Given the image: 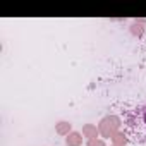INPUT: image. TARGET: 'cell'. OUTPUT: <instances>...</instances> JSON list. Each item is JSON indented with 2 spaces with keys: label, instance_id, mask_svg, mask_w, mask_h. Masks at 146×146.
<instances>
[{
  "label": "cell",
  "instance_id": "1",
  "mask_svg": "<svg viewBox=\"0 0 146 146\" xmlns=\"http://www.w3.org/2000/svg\"><path fill=\"white\" fill-rule=\"evenodd\" d=\"M120 124H122V120H120V117H117V115H107V117H103V119L100 120V124H98L100 136H102L103 139H107V137L112 139V136L119 132Z\"/></svg>",
  "mask_w": 146,
  "mask_h": 146
},
{
  "label": "cell",
  "instance_id": "9",
  "mask_svg": "<svg viewBox=\"0 0 146 146\" xmlns=\"http://www.w3.org/2000/svg\"><path fill=\"white\" fill-rule=\"evenodd\" d=\"M110 146H115V144H110Z\"/></svg>",
  "mask_w": 146,
  "mask_h": 146
},
{
  "label": "cell",
  "instance_id": "4",
  "mask_svg": "<svg viewBox=\"0 0 146 146\" xmlns=\"http://www.w3.org/2000/svg\"><path fill=\"white\" fill-rule=\"evenodd\" d=\"M55 132L58 134V136H69L70 132H72V124L69 122V120H58L57 124H55Z\"/></svg>",
  "mask_w": 146,
  "mask_h": 146
},
{
  "label": "cell",
  "instance_id": "3",
  "mask_svg": "<svg viewBox=\"0 0 146 146\" xmlns=\"http://www.w3.org/2000/svg\"><path fill=\"white\" fill-rule=\"evenodd\" d=\"M144 26H146V19H136V21L131 24L129 31H131V35H132V36L141 38V36L144 35Z\"/></svg>",
  "mask_w": 146,
  "mask_h": 146
},
{
  "label": "cell",
  "instance_id": "7",
  "mask_svg": "<svg viewBox=\"0 0 146 146\" xmlns=\"http://www.w3.org/2000/svg\"><path fill=\"white\" fill-rule=\"evenodd\" d=\"M86 146H107V143H105L103 137H96V139L86 141Z\"/></svg>",
  "mask_w": 146,
  "mask_h": 146
},
{
  "label": "cell",
  "instance_id": "6",
  "mask_svg": "<svg viewBox=\"0 0 146 146\" xmlns=\"http://www.w3.org/2000/svg\"><path fill=\"white\" fill-rule=\"evenodd\" d=\"M110 141H112V144H115V146H125V144H127V137H125V134L120 132V131H119L117 134H113Z\"/></svg>",
  "mask_w": 146,
  "mask_h": 146
},
{
  "label": "cell",
  "instance_id": "5",
  "mask_svg": "<svg viewBox=\"0 0 146 146\" xmlns=\"http://www.w3.org/2000/svg\"><path fill=\"white\" fill-rule=\"evenodd\" d=\"M83 134L78 131H72L67 137H65V144L67 146H83Z\"/></svg>",
  "mask_w": 146,
  "mask_h": 146
},
{
  "label": "cell",
  "instance_id": "8",
  "mask_svg": "<svg viewBox=\"0 0 146 146\" xmlns=\"http://www.w3.org/2000/svg\"><path fill=\"white\" fill-rule=\"evenodd\" d=\"M143 120H144V124H146V107H144V112H143Z\"/></svg>",
  "mask_w": 146,
  "mask_h": 146
},
{
  "label": "cell",
  "instance_id": "2",
  "mask_svg": "<svg viewBox=\"0 0 146 146\" xmlns=\"http://www.w3.org/2000/svg\"><path fill=\"white\" fill-rule=\"evenodd\" d=\"M81 134L86 137V141H91V139H96V137H100L98 125H95V124H84V125H83V131H81Z\"/></svg>",
  "mask_w": 146,
  "mask_h": 146
}]
</instances>
